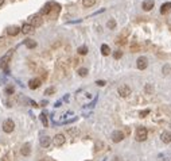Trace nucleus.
<instances>
[{
	"label": "nucleus",
	"instance_id": "c9c22d12",
	"mask_svg": "<svg viewBox=\"0 0 171 161\" xmlns=\"http://www.w3.org/2000/svg\"><path fill=\"white\" fill-rule=\"evenodd\" d=\"M30 103L32 104V107H38V104H36L35 102H32V100H30Z\"/></svg>",
	"mask_w": 171,
	"mask_h": 161
},
{
	"label": "nucleus",
	"instance_id": "f3484780",
	"mask_svg": "<svg viewBox=\"0 0 171 161\" xmlns=\"http://www.w3.org/2000/svg\"><path fill=\"white\" fill-rule=\"evenodd\" d=\"M171 10V3L168 1V3H164V4H162V7H160V14H167L168 11Z\"/></svg>",
	"mask_w": 171,
	"mask_h": 161
},
{
	"label": "nucleus",
	"instance_id": "f257e3e1",
	"mask_svg": "<svg viewBox=\"0 0 171 161\" xmlns=\"http://www.w3.org/2000/svg\"><path fill=\"white\" fill-rule=\"evenodd\" d=\"M12 53H13V50H9L8 53H5L3 57L0 58V68L4 69L5 73H8V62H9V60H11V57H12Z\"/></svg>",
	"mask_w": 171,
	"mask_h": 161
},
{
	"label": "nucleus",
	"instance_id": "2eb2a0df",
	"mask_svg": "<svg viewBox=\"0 0 171 161\" xmlns=\"http://www.w3.org/2000/svg\"><path fill=\"white\" fill-rule=\"evenodd\" d=\"M160 138L164 143H168L171 142V131H163L162 135H160Z\"/></svg>",
	"mask_w": 171,
	"mask_h": 161
},
{
	"label": "nucleus",
	"instance_id": "9d476101",
	"mask_svg": "<svg viewBox=\"0 0 171 161\" xmlns=\"http://www.w3.org/2000/svg\"><path fill=\"white\" fill-rule=\"evenodd\" d=\"M19 33H20V29H19L18 26H11L7 29V34L11 37H15V35H18Z\"/></svg>",
	"mask_w": 171,
	"mask_h": 161
},
{
	"label": "nucleus",
	"instance_id": "6ab92c4d",
	"mask_svg": "<svg viewBox=\"0 0 171 161\" xmlns=\"http://www.w3.org/2000/svg\"><path fill=\"white\" fill-rule=\"evenodd\" d=\"M104 149V142L102 141H96V143H94V152H100V150H102Z\"/></svg>",
	"mask_w": 171,
	"mask_h": 161
},
{
	"label": "nucleus",
	"instance_id": "393cba45",
	"mask_svg": "<svg viewBox=\"0 0 171 161\" xmlns=\"http://www.w3.org/2000/svg\"><path fill=\"white\" fill-rule=\"evenodd\" d=\"M88 69H86V68H79L78 69V75L79 76H82V77H85L86 76V75H88Z\"/></svg>",
	"mask_w": 171,
	"mask_h": 161
},
{
	"label": "nucleus",
	"instance_id": "f704fd0d",
	"mask_svg": "<svg viewBox=\"0 0 171 161\" xmlns=\"http://www.w3.org/2000/svg\"><path fill=\"white\" fill-rule=\"evenodd\" d=\"M1 161H11V160H9V154H5V156H3Z\"/></svg>",
	"mask_w": 171,
	"mask_h": 161
},
{
	"label": "nucleus",
	"instance_id": "7c9ffc66",
	"mask_svg": "<svg viewBox=\"0 0 171 161\" xmlns=\"http://www.w3.org/2000/svg\"><path fill=\"white\" fill-rule=\"evenodd\" d=\"M139 49H140V46L137 45L136 42H133V43L131 45V50H132V52H136V50H139Z\"/></svg>",
	"mask_w": 171,
	"mask_h": 161
},
{
	"label": "nucleus",
	"instance_id": "2f4dec72",
	"mask_svg": "<svg viewBox=\"0 0 171 161\" xmlns=\"http://www.w3.org/2000/svg\"><path fill=\"white\" fill-rule=\"evenodd\" d=\"M5 94H7V95H12L13 94V87H7V88H5Z\"/></svg>",
	"mask_w": 171,
	"mask_h": 161
},
{
	"label": "nucleus",
	"instance_id": "1a4fd4ad",
	"mask_svg": "<svg viewBox=\"0 0 171 161\" xmlns=\"http://www.w3.org/2000/svg\"><path fill=\"white\" fill-rule=\"evenodd\" d=\"M40 79H31L30 81H28V87H30L31 90H36V88H39L40 87Z\"/></svg>",
	"mask_w": 171,
	"mask_h": 161
},
{
	"label": "nucleus",
	"instance_id": "dca6fc26",
	"mask_svg": "<svg viewBox=\"0 0 171 161\" xmlns=\"http://www.w3.org/2000/svg\"><path fill=\"white\" fill-rule=\"evenodd\" d=\"M153 8V0H145L143 3V10L144 11H151Z\"/></svg>",
	"mask_w": 171,
	"mask_h": 161
},
{
	"label": "nucleus",
	"instance_id": "e433bc0d",
	"mask_svg": "<svg viewBox=\"0 0 171 161\" xmlns=\"http://www.w3.org/2000/svg\"><path fill=\"white\" fill-rule=\"evenodd\" d=\"M61 104H62V102H57V103H55V107H59Z\"/></svg>",
	"mask_w": 171,
	"mask_h": 161
},
{
	"label": "nucleus",
	"instance_id": "a211bd4d",
	"mask_svg": "<svg viewBox=\"0 0 171 161\" xmlns=\"http://www.w3.org/2000/svg\"><path fill=\"white\" fill-rule=\"evenodd\" d=\"M24 45H26L28 49H34V48H36V42L32 39H26L24 41Z\"/></svg>",
	"mask_w": 171,
	"mask_h": 161
},
{
	"label": "nucleus",
	"instance_id": "473e14b6",
	"mask_svg": "<svg viewBox=\"0 0 171 161\" xmlns=\"http://www.w3.org/2000/svg\"><path fill=\"white\" fill-rule=\"evenodd\" d=\"M123 57V52H116V53H114V58H116V60H118V58H121Z\"/></svg>",
	"mask_w": 171,
	"mask_h": 161
},
{
	"label": "nucleus",
	"instance_id": "0eeeda50",
	"mask_svg": "<svg viewBox=\"0 0 171 161\" xmlns=\"http://www.w3.org/2000/svg\"><path fill=\"white\" fill-rule=\"evenodd\" d=\"M65 141H66V138H65V135H63V134H57L53 138L54 145H55V146H58V148H59V146H62V145L65 143Z\"/></svg>",
	"mask_w": 171,
	"mask_h": 161
},
{
	"label": "nucleus",
	"instance_id": "c85d7f7f",
	"mask_svg": "<svg viewBox=\"0 0 171 161\" xmlns=\"http://www.w3.org/2000/svg\"><path fill=\"white\" fill-rule=\"evenodd\" d=\"M170 72H171V67H168V65H164V67H163V73H164V75H170Z\"/></svg>",
	"mask_w": 171,
	"mask_h": 161
},
{
	"label": "nucleus",
	"instance_id": "f8f14e48",
	"mask_svg": "<svg viewBox=\"0 0 171 161\" xmlns=\"http://www.w3.org/2000/svg\"><path fill=\"white\" fill-rule=\"evenodd\" d=\"M50 11H51V1H48V3H46V4L42 7V10H40L39 15H48L50 14Z\"/></svg>",
	"mask_w": 171,
	"mask_h": 161
},
{
	"label": "nucleus",
	"instance_id": "5701e85b",
	"mask_svg": "<svg viewBox=\"0 0 171 161\" xmlns=\"http://www.w3.org/2000/svg\"><path fill=\"white\" fill-rule=\"evenodd\" d=\"M101 53L104 54V56H108V54L110 53V49L108 45H102L101 46Z\"/></svg>",
	"mask_w": 171,
	"mask_h": 161
},
{
	"label": "nucleus",
	"instance_id": "6e6552de",
	"mask_svg": "<svg viewBox=\"0 0 171 161\" xmlns=\"http://www.w3.org/2000/svg\"><path fill=\"white\" fill-rule=\"evenodd\" d=\"M124 138V134L121 131H118V130H114L113 133H112V141L113 142H121Z\"/></svg>",
	"mask_w": 171,
	"mask_h": 161
},
{
	"label": "nucleus",
	"instance_id": "423d86ee",
	"mask_svg": "<svg viewBox=\"0 0 171 161\" xmlns=\"http://www.w3.org/2000/svg\"><path fill=\"white\" fill-rule=\"evenodd\" d=\"M147 65H148L147 57H139V58H137V61H136V67H137V69L143 71V69L147 68Z\"/></svg>",
	"mask_w": 171,
	"mask_h": 161
},
{
	"label": "nucleus",
	"instance_id": "ddd939ff",
	"mask_svg": "<svg viewBox=\"0 0 171 161\" xmlns=\"http://www.w3.org/2000/svg\"><path fill=\"white\" fill-rule=\"evenodd\" d=\"M50 143H51V138L48 135H44L40 138V146L42 148H47V146H50Z\"/></svg>",
	"mask_w": 171,
	"mask_h": 161
},
{
	"label": "nucleus",
	"instance_id": "72a5a7b5",
	"mask_svg": "<svg viewBox=\"0 0 171 161\" xmlns=\"http://www.w3.org/2000/svg\"><path fill=\"white\" fill-rule=\"evenodd\" d=\"M96 84H97V85H100V87H104V85H105L106 83H105V81H102V80H98V81L96 83Z\"/></svg>",
	"mask_w": 171,
	"mask_h": 161
},
{
	"label": "nucleus",
	"instance_id": "4be33fe9",
	"mask_svg": "<svg viewBox=\"0 0 171 161\" xmlns=\"http://www.w3.org/2000/svg\"><path fill=\"white\" fill-rule=\"evenodd\" d=\"M39 116H40V121H42L43 126H44V127H47V126H48V121H47V116H46V114H44V112H42Z\"/></svg>",
	"mask_w": 171,
	"mask_h": 161
},
{
	"label": "nucleus",
	"instance_id": "b1692460",
	"mask_svg": "<svg viewBox=\"0 0 171 161\" xmlns=\"http://www.w3.org/2000/svg\"><path fill=\"white\" fill-rule=\"evenodd\" d=\"M77 52H78V54H81V56H85V54L88 53V48H86V46H79Z\"/></svg>",
	"mask_w": 171,
	"mask_h": 161
},
{
	"label": "nucleus",
	"instance_id": "4c0bfd02",
	"mask_svg": "<svg viewBox=\"0 0 171 161\" xmlns=\"http://www.w3.org/2000/svg\"><path fill=\"white\" fill-rule=\"evenodd\" d=\"M3 3H4V0H0V7L3 5Z\"/></svg>",
	"mask_w": 171,
	"mask_h": 161
},
{
	"label": "nucleus",
	"instance_id": "9b49d317",
	"mask_svg": "<svg viewBox=\"0 0 171 161\" xmlns=\"http://www.w3.org/2000/svg\"><path fill=\"white\" fill-rule=\"evenodd\" d=\"M20 31H22L23 34H31V33L34 31V27L31 26L30 23H24L22 26V29H20Z\"/></svg>",
	"mask_w": 171,
	"mask_h": 161
},
{
	"label": "nucleus",
	"instance_id": "7ed1b4c3",
	"mask_svg": "<svg viewBox=\"0 0 171 161\" xmlns=\"http://www.w3.org/2000/svg\"><path fill=\"white\" fill-rule=\"evenodd\" d=\"M42 23H43V19H42V15H39V14H35L30 18V24L32 27H39Z\"/></svg>",
	"mask_w": 171,
	"mask_h": 161
},
{
	"label": "nucleus",
	"instance_id": "4468645a",
	"mask_svg": "<svg viewBox=\"0 0 171 161\" xmlns=\"http://www.w3.org/2000/svg\"><path fill=\"white\" fill-rule=\"evenodd\" d=\"M20 153H22L23 156H30V153H31V145L30 143H24L22 146V149H20Z\"/></svg>",
	"mask_w": 171,
	"mask_h": 161
},
{
	"label": "nucleus",
	"instance_id": "20e7f679",
	"mask_svg": "<svg viewBox=\"0 0 171 161\" xmlns=\"http://www.w3.org/2000/svg\"><path fill=\"white\" fill-rule=\"evenodd\" d=\"M13 129H15V123H13L12 119L4 121V123H3V131L4 133H12Z\"/></svg>",
	"mask_w": 171,
	"mask_h": 161
},
{
	"label": "nucleus",
	"instance_id": "a878e982",
	"mask_svg": "<svg viewBox=\"0 0 171 161\" xmlns=\"http://www.w3.org/2000/svg\"><path fill=\"white\" fill-rule=\"evenodd\" d=\"M106 27L110 29V30H113L114 27H116V22H114L113 19H110V20H108V23H106Z\"/></svg>",
	"mask_w": 171,
	"mask_h": 161
},
{
	"label": "nucleus",
	"instance_id": "412c9836",
	"mask_svg": "<svg viewBox=\"0 0 171 161\" xmlns=\"http://www.w3.org/2000/svg\"><path fill=\"white\" fill-rule=\"evenodd\" d=\"M144 92L147 95H152L153 94V87H152V84H147L144 87Z\"/></svg>",
	"mask_w": 171,
	"mask_h": 161
},
{
	"label": "nucleus",
	"instance_id": "f03ea898",
	"mask_svg": "<svg viewBox=\"0 0 171 161\" xmlns=\"http://www.w3.org/2000/svg\"><path fill=\"white\" fill-rule=\"evenodd\" d=\"M136 139L139 141V142H143L147 139V129L143 127V126H139L137 129H136Z\"/></svg>",
	"mask_w": 171,
	"mask_h": 161
},
{
	"label": "nucleus",
	"instance_id": "58836bf2",
	"mask_svg": "<svg viewBox=\"0 0 171 161\" xmlns=\"http://www.w3.org/2000/svg\"><path fill=\"white\" fill-rule=\"evenodd\" d=\"M42 161H46V160H42Z\"/></svg>",
	"mask_w": 171,
	"mask_h": 161
},
{
	"label": "nucleus",
	"instance_id": "aec40b11",
	"mask_svg": "<svg viewBox=\"0 0 171 161\" xmlns=\"http://www.w3.org/2000/svg\"><path fill=\"white\" fill-rule=\"evenodd\" d=\"M83 7H93L96 4V0H82Z\"/></svg>",
	"mask_w": 171,
	"mask_h": 161
},
{
	"label": "nucleus",
	"instance_id": "cd10ccee",
	"mask_svg": "<svg viewBox=\"0 0 171 161\" xmlns=\"http://www.w3.org/2000/svg\"><path fill=\"white\" fill-rule=\"evenodd\" d=\"M148 114H149V110H143V111L139 112V116H140V118H145Z\"/></svg>",
	"mask_w": 171,
	"mask_h": 161
},
{
	"label": "nucleus",
	"instance_id": "39448f33",
	"mask_svg": "<svg viewBox=\"0 0 171 161\" xmlns=\"http://www.w3.org/2000/svg\"><path fill=\"white\" fill-rule=\"evenodd\" d=\"M118 95L121 96V98H127L131 95V88L128 87V85H120L118 87Z\"/></svg>",
	"mask_w": 171,
	"mask_h": 161
},
{
	"label": "nucleus",
	"instance_id": "bb28decb",
	"mask_svg": "<svg viewBox=\"0 0 171 161\" xmlns=\"http://www.w3.org/2000/svg\"><path fill=\"white\" fill-rule=\"evenodd\" d=\"M54 92H55V88H54V87H50V88H47V90L44 91V95H53Z\"/></svg>",
	"mask_w": 171,
	"mask_h": 161
},
{
	"label": "nucleus",
	"instance_id": "c756f323",
	"mask_svg": "<svg viewBox=\"0 0 171 161\" xmlns=\"http://www.w3.org/2000/svg\"><path fill=\"white\" fill-rule=\"evenodd\" d=\"M67 133L70 135H77L78 134V130L77 129H67Z\"/></svg>",
	"mask_w": 171,
	"mask_h": 161
}]
</instances>
